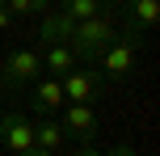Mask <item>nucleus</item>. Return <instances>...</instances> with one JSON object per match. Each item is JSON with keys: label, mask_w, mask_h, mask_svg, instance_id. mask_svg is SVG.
<instances>
[{"label": "nucleus", "mask_w": 160, "mask_h": 156, "mask_svg": "<svg viewBox=\"0 0 160 156\" xmlns=\"http://www.w3.org/2000/svg\"><path fill=\"white\" fill-rule=\"evenodd\" d=\"M63 143H68V135H63V127H59V118H38V123H34V148L59 152Z\"/></svg>", "instance_id": "10"}, {"label": "nucleus", "mask_w": 160, "mask_h": 156, "mask_svg": "<svg viewBox=\"0 0 160 156\" xmlns=\"http://www.w3.org/2000/svg\"><path fill=\"white\" fill-rule=\"evenodd\" d=\"M55 13H63L68 21H84V17H97V13H105L101 8V0H55Z\"/></svg>", "instance_id": "11"}, {"label": "nucleus", "mask_w": 160, "mask_h": 156, "mask_svg": "<svg viewBox=\"0 0 160 156\" xmlns=\"http://www.w3.org/2000/svg\"><path fill=\"white\" fill-rule=\"evenodd\" d=\"M0 148H8L13 156H21V152L34 148V123H30V114H17V110L0 114Z\"/></svg>", "instance_id": "7"}, {"label": "nucleus", "mask_w": 160, "mask_h": 156, "mask_svg": "<svg viewBox=\"0 0 160 156\" xmlns=\"http://www.w3.org/2000/svg\"><path fill=\"white\" fill-rule=\"evenodd\" d=\"M51 4L55 0H4V8L13 17H42V13H51Z\"/></svg>", "instance_id": "12"}, {"label": "nucleus", "mask_w": 160, "mask_h": 156, "mask_svg": "<svg viewBox=\"0 0 160 156\" xmlns=\"http://www.w3.org/2000/svg\"><path fill=\"white\" fill-rule=\"evenodd\" d=\"M21 156H55V152H42V148H30V152H21Z\"/></svg>", "instance_id": "16"}, {"label": "nucleus", "mask_w": 160, "mask_h": 156, "mask_svg": "<svg viewBox=\"0 0 160 156\" xmlns=\"http://www.w3.org/2000/svg\"><path fill=\"white\" fill-rule=\"evenodd\" d=\"M105 156H139V152H135V143H131V139H122V143H114Z\"/></svg>", "instance_id": "13"}, {"label": "nucleus", "mask_w": 160, "mask_h": 156, "mask_svg": "<svg viewBox=\"0 0 160 156\" xmlns=\"http://www.w3.org/2000/svg\"><path fill=\"white\" fill-rule=\"evenodd\" d=\"M38 51H42V72H47V76H68V72L80 63L76 51L68 47V42H42Z\"/></svg>", "instance_id": "9"}, {"label": "nucleus", "mask_w": 160, "mask_h": 156, "mask_svg": "<svg viewBox=\"0 0 160 156\" xmlns=\"http://www.w3.org/2000/svg\"><path fill=\"white\" fill-rule=\"evenodd\" d=\"M30 106H34V118H55L59 110L68 106V101H63V84H59V76H47V72H42L38 80H34Z\"/></svg>", "instance_id": "8"}, {"label": "nucleus", "mask_w": 160, "mask_h": 156, "mask_svg": "<svg viewBox=\"0 0 160 156\" xmlns=\"http://www.w3.org/2000/svg\"><path fill=\"white\" fill-rule=\"evenodd\" d=\"M42 76V51L38 47H17L0 59V89H21V84H34Z\"/></svg>", "instance_id": "3"}, {"label": "nucleus", "mask_w": 160, "mask_h": 156, "mask_svg": "<svg viewBox=\"0 0 160 156\" xmlns=\"http://www.w3.org/2000/svg\"><path fill=\"white\" fill-rule=\"evenodd\" d=\"M13 21H17V17H13V13H8V8H4V4H0V30H13Z\"/></svg>", "instance_id": "15"}, {"label": "nucleus", "mask_w": 160, "mask_h": 156, "mask_svg": "<svg viewBox=\"0 0 160 156\" xmlns=\"http://www.w3.org/2000/svg\"><path fill=\"white\" fill-rule=\"evenodd\" d=\"M0 4H4V0H0Z\"/></svg>", "instance_id": "18"}, {"label": "nucleus", "mask_w": 160, "mask_h": 156, "mask_svg": "<svg viewBox=\"0 0 160 156\" xmlns=\"http://www.w3.org/2000/svg\"><path fill=\"white\" fill-rule=\"evenodd\" d=\"M139 47H143V38H135V34H114V38L105 42L101 51H97L93 68L105 76V80H122V76H131V72H135Z\"/></svg>", "instance_id": "1"}, {"label": "nucleus", "mask_w": 160, "mask_h": 156, "mask_svg": "<svg viewBox=\"0 0 160 156\" xmlns=\"http://www.w3.org/2000/svg\"><path fill=\"white\" fill-rule=\"evenodd\" d=\"M0 101H4V89H0Z\"/></svg>", "instance_id": "17"}, {"label": "nucleus", "mask_w": 160, "mask_h": 156, "mask_svg": "<svg viewBox=\"0 0 160 156\" xmlns=\"http://www.w3.org/2000/svg\"><path fill=\"white\" fill-rule=\"evenodd\" d=\"M72 156H105V152H101V148H97V143H80V148H76Z\"/></svg>", "instance_id": "14"}, {"label": "nucleus", "mask_w": 160, "mask_h": 156, "mask_svg": "<svg viewBox=\"0 0 160 156\" xmlns=\"http://www.w3.org/2000/svg\"><path fill=\"white\" fill-rule=\"evenodd\" d=\"M122 4V34L148 38L160 21V0H118Z\"/></svg>", "instance_id": "6"}, {"label": "nucleus", "mask_w": 160, "mask_h": 156, "mask_svg": "<svg viewBox=\"0 0 160 156\" xmlns=\"http://www.w3.org/2000/svg\"><path fill=\"white\" fill-rule=\"evenodd\" d=\"M55 118H59V127H63V135H68V139H76V143H97V135H101V118H97L93 106L68 101Z\"/></svg>", "instance_id": "5"}, {"label": "nucleus", "mask_w": 160, "mask_h": 156, "mask_svg": "<svg viewBox=\"0 0 160 156\" xmlns=\"http://www.w3.org/2000/svg\"><path fill=\"white\" fill-rule=\"evenodd\" d=\"M110 38H114V21H110L105 13H97V17H84V21H72L68 47L76 51V59H80V63H93V59H97V51H101Z\"/></svg>", "instance_id": "2"}, {"label": "nucleus", "mask_w": 160, "mask_h": 156, "mask_svg": "<svg viewBox=\"0 0 160 156\" xmlns=\"http://www.w3.org/2000/svg\"><path fill=\"white\" fill-rule=\"evenodd\" d=\"M59 84H63V101L93 106V101H101V89H105L110 80H105V76L97 72L93 63H76L68 76H59Z\"/></svg>", "instance_id": "4"}]
</instances>
